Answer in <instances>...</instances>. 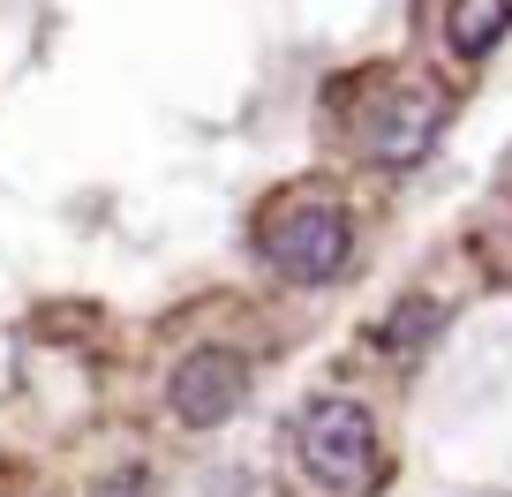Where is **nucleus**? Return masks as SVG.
I'll return each mask as SVG.
<instances>
[{
  "label": "nucleus",
  "instance_id": "423d86ee",
  "mask_svg": "<svg viewBox=\"0 0 512 497\" xmlns=\"http://www.w3.org/2000/svg\"><path fill=\"white\" fill-rule=\"evenodd\" d=\"M98 497H151V475H144V467H128V475H121V482H106Z\"/></svg>",
  "mask_w": 512,
  "mask_h": 497
},
{
  "label": "nucleus",
  "instance_id": "f03ea898",
  "mask_svg": "<svg viewBox=\"0 0 512 497\" xmlns=\"http://www.w3.org/2000/svg\"><path fill=\"white\" fill-rule=\"evenodd\" d=\"M347 257H354V226H347V211H339L332 196H302V204H279L272 219H264V264H272L279 279H294V287L339 279Z\"/></svg>",
  "mask_w": 512,
  "mask_h": 497
},
{
  "label": "nucleus",
  "instance_id": "39448f33",
  "mask_svg": "<svg viewBox=\"0 0 512 497\" xmlns=\"http://www.w3.org/2000/svg\"><path fill=\"white\" fill-rule=\"evenodd\" d=\"M505 31H512V0H452L445 8V38L460 61H482Z\"/></svg>",
  "mask_w": 512,
  "mask_h": 497
},
{
  "label": "nucleus",
  "instance_id": "f257e3e1",
  "mask_svg": "<svg viewBox=\"0 0 512 497\" xmlns=\"http://www.w3.org/2000/svg\"><path fill=\"white\" fill-rule=\"evenodd\" d=\"M294 460L324 497H354L377 475V415L354 392H324L294 415Z\"/></svg>",
  "mask_w": 512,
  "mask_h": 497
},
{
  "label": "nucleus",
  "instance_id": "20e7f679",
  "mask_svg": "<svg viewBox=\"0 0 512 497\" xmlns=\"http://www.w3.org/2000/svg\"><path fill=\"white\" fill-rule=\"evenodd\" d=\"M437 121H445V98L400 91L392 106L377 113V121H369V159H415V151L437 136Z\"/></svg>",
  "mask_w": 512,
  "mask_h": 497
},
{
  "label": "nucleus",
  "instance_id": "7ed1b4c3",
  "mask_svg": "<svg viewBox=\"0 0 512 497\" xmlns=\"http://www.w3.org/2000/svg\"><path fill=\"white\" fill-rule=\"evenodd\" d=\"M166 400H174V415L189 430H219L249 400V362L234 347H189L174 362V377H166Z\"/></svg>",
  "mask_w": 512,
  "mask_h": 497
}]
</instances>
